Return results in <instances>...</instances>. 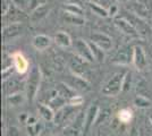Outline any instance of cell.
<instances>
[{
	"label": "cell",
	"instance_id": "cell-32",
	"mask_svg": "<svg viewBox=\"0 0 152 136\" xmlns=\"http://www.w3.org/2000/svg\"><path fill=\"white\" fill-rule=\"evenodd\" d=\"M83 103V97L81 95H75L74 97H72L69 101H68V104L72 105V107H76V105H81Z\"/></svg>",
	"mask_w": 152,
	"mask_h": 136
},
{
	"label": "cell",
	"instance_id": "cell-38",
	"mask_svg": "<svg viewBox=\"0 0 152 136\" xmlns=\"http://www.w3.org/2000/svg\"><path fill=\"white\" fill-rule=\"evenodd\" d=\"M150 121H151V123H152V115H151V116H150Z\"/></svg>",
	"mask_w": 152,
	"mask_h": 136
},
{
	"label": "cell",
	"instance_id": "cell-6",
	"mask_svg": "<svg viewBox=\"0 0 152 136\" xmlns=\"http://www.w3.org/2000/svg\"><path fill=\"white\" fill-rule=\"evenodd\" d=\"M91 41L94 42L95 44L98 47H100L102 50L104 51H108L111 49L113 47V40L111 38L104 34V33H99V32H95L91 34Z\"/></svg>",
	"mask_w": 152,
	"mask_h": 136
},
{
	"label": "cell",
	"instance_id": "cell-26",
	"mask_svg": "<svg viewBox=\"0 0 152 136\" xmlns=\"http://www.w3.org/2000/svg\"><path fill=\"white\" fill-rule=\"evenodd\" d=\"M42 130V124L41 123H37L34 125H30L27 126V133L30 136H38Z\"/></svg>",
	"mask_w": 152,
	"mask_h": 136
},
{
	"label": "cell",
	"instance_id": "cell-33",
	"mask_svg": "<svg viewBox=\"0 0 152 136\" xmlns=\"http://www.w3.org/2000/svg\"><path fill=\"white\" fill-rule=\"evenodd\" d=\"M9 9H10L9 0H1V14H2V16H6L9 12Z\"/></svg>",
	"mask_w": 152,
	"mask_h": 136
},
{
	"label": "cell",
	"instance_id": "cell-4",
	"mask_svg": "<svg viewBox=\"0 0 152 136\" xmlns=\"http://www.w3.org/2000/svg\"><path fill=\"white\" fill-rule=\"evenodd\" d=\"M73 47H74V50H75V52L77 53V56L81 57L82 59H84L85 61L92 63V61L94 60L93 55H92V51H91V49H90L89 42H85V41H83V40L78 39L73 43Z\"/></svg>",
	"mask_w": 152,
	"mask_h": 136
},
{
	"label": "cell",
	"instance_id": "cell-12",
	"mask_svg": "<svg viewBox=\"0 0 152 136\" xmlns=\"http://www.w3.org/2000/svg\"><path fill=\"white\" fill-rule=\"evenodd\" d=\"M75 91H89L90 90V84L86 82V79H84L81 76H77L75 74H73L69 76V84H68Z\"/></svg>",
	"mask_w": 152,
	"mask_h": 136
},
{
	"label": "cell",
	"instance_id": "cell-29",
	"mask_svg": "<svg viewBox=\"0 0 152 136\" xmlns=\"http://www.w3.org/2000/svg\"><path fill=\"white\" fill-rule=\"evenodd\" d=\"M134 9H135V13L137 14L140 17L146 16V9L142 4H134Z\"/></svg>",
	"mask_w": 152,
	"mask_h": 136
},
{
	"label": "cell",
	"instance_id": "cell-8",
	"mask_svg": "<svg viewBox=\"0 0 152 136\" xmlns=\"http://www.w3.org/2000/svg\"><path fill=\"white\" fill-rule=\"evenodd\" d=\"M23 31V25L20 23H12L4 27L2 30V38L5 41H9L17 38Z\"/></svg>",
	"mask_w": 152,
	"mask_h": 136
},
{
	"label": "cell",
	"instance_id": "cell-21",
	"mask_svg": "<svg viewBox=\"0 0 152 136\" xmlns=\"http://www.w3.org/2000/svg\"><path fill=\"white\" fill-rule=\"evenodd\" d=\"M25 100V95L20 92V93H16V94H12V95H8L7 97V102L10 105L14 107H17V105H22V103L24 102Z\"/></svg>",
	"mask_w": 152,
	"mask_h": 136
},
{
	"label": "cell",
	"instance_id": "cell-19",
	"mask_svg": "<svg viewBox=\"0 0 152 136\" xmlns=\"http://www.w3.org/2000/svg\"><path fill=\"white\" fill-rule=\"evenodd\" d=\"M55 42H56L58 45L63 47V48H68V47H70V45L73 44L70 36L66 32H64V31H60V32H58L57 34H56V36H55Z\"/></svg>",
	"mask_w": 152,
	"mask_h": 136
},
{
	"label": "cell",
	"instance_id": "cell-13",
	"mask_svg": "<svg viewBox=\"0 0 152 136\" xmlns=\"http://www.w3.org/2000/svg\"><path fill=\"white\" fill-rule=\"evenodd\" d=\"M5 92H6L7 97L12 95V94H16V93H20L23 87H22V83H19L17 79L15 78H10L5 81Z\"/></svg>",
	"mask_w": 152,
	"mask_h": 136
},
{
	"label": "cell",
	"instance_id": "cell-18",
	"mask_svg": "<svg viewBox=\"0 0 152 136\" xmlns=\"http://www.w3.org/2000/svg\"><path fill=\"white\" fill-rule=\"evenodd\" d=\"M38 110L40 116L42 117L45 120H47V121H52L55 119V112H53V110L51 109L49 105L40 103L38 105Z\"/></svg>",
	"mask_w": 152,
	"mask_h": 136
},
{
	"label": "cell",
	"instance_id": "cell-23",
	"mask_svg": "<svg viewBox=\"0 0 152 136\" xmlns=\"http://www.w3.org/2000/svg\"><path fill=\"white\" fill-rule=\"evenodd\" d=\"M64 10L67 12V13L74 14V15H78V16H82L84 10L80 5H75V4H66L64 6Z\"/></svg>",
	"mask_w": 152,
	"mask_h": 136
},
{
	"label": "cell",
	"instance_id": "cell-27",
	"mask_svg": "<svg viewBox=\"0 0 152 136\" xmlns=\"http://www.w3.org/2000/svg\"><path fill=\"white\" fill-rule=\"evenodd\" d=\"M12 1H13L14 6H16L23 12L30 9V1L28 0H12Z\"/></svg>",
	"mask_w": 152,
	"mask_h": 136
},
{
	"label": "cell",
	"instance_id": "cell-1",
	"mask_svg": "<svg viewBox=\"0 0 152 136\" xmlns=\"http://www.w3.org/2000/svg\"><path fill=\"white\" fill-rule=\"evenodd\" d=\"M126 73H116L102 87V94L107 97H116L123 91V82Z\"/></svg>",
	"mask_w": 152,
	"mask_h": 136
},
{
	"label": "cell",
	"instance_id": "cell-30",
	"mask_svg": "<svg viewBox=\"0 0 152 136\" xmlns=\"http://www.w3.org/2000/svg\"><path fill=\"white\" fill-rule=\"evenodd\" d=\"M108 116H109V110H108V109L100 110L99 115H98V118H96V121H95L94 125H99V124H101L102 121H104V119L108 118Z\"/></svg>",
	"mask_w": 152,
	"mask_h": 136
},
{
	"label": "cell",
	"instance_id": "cell-36",
	"mask_svg": "<svg viewBox=\"0 0 152 136\" xmlns=\"http://www.w3.org/2000/svg\"><path fill=\"white\" fill-rule=\"evenodd\" d=\"M38 123V120H37V118L35 117H28V119H27V126H30V125H34V124Z\"/></svg>",
	"mask_w": 152,
	"mask_h": 136
},
{
	"label": "cell",
	"instance_id": "cell-14",
	"mask_svg": "<svg viewBox=\"0 0 152 136\" xmlns=\"http://www.w3.org/2000/svg\"><path fill=\"white\" fill-rule=\"evenodd\" d=\"M50 44L51 39L47 35H43V34H39L33 39V47L37 50H40V51H43L45 49H48L50 47Z\"/></svg>",
	"mask_w": 152,
	"mask_h": 136
},
{
	"label": "cell",
	"instance_id": "cell-15",
	"mask_svg": "<svg viewBox=\"0 0 152 136\" xmlns=\"http://www.w3.org/2000/svg\"><path fill=\"white\" fill-rule=\"evenodd\" d=\"M49 12H50V7L48 6L47 4L41 5V6L38 7L34 12H32L31 20L33 23H38V22H40L41 20H43L45 16L49 14Z\"/></svg>",
	"mask_w": 152,
	"mask_h": 136
},
{
	"label": "cell",
	"instance_id": "cell-17",
	"mask_svg": "<svg viewBox=\"0 0 152 136\" xmlns=\"http://www.w3.org/2000/svg\"><path fill=\"white\" fill-rule=\"evenodd\" d=\"M63 20L68 23V24H73V25H84L85 24V18L83 16H78V15H74V14L64 12L63 14Z\"/></svg>",
	"mask_w": 152,
	"mask_h": 136
},
{
	"label": "cell",
	"instance_id": "cell-5",
	"mask_svg": "<svg viewBox=\"0 0 152 136\" xmlns=\"http://www.w3.org/2000/svg\"><path fill=\"white\" fill-rule=\"evenodd\" d=\"M113 63L117 65H128L133 63V50H131L128 47H124L119 49L115 55Z\"/></svg>",
	"mask_w": 152,
	"mask_h": 136
},
{
	"label": "cell",
	"instance_id": "cell-31",
	"mask_svg": "<svg viewBox=\"0 0 152 136\" xmlns=\"http://www.w3.org/2000/svg\"><path fill=\"white\" fill-rule=\"evenodd\" d=\"M30 1V9L28 10H31V12H34L38 7H40L41 5H45L47 4L45 1L47 0H28Z\"/></svg>",
	"mask_w": 152,
	"mask_h": 136
},
{
	"label": "cell",
	"instance_id": "cell-3",
	"mask_svg": "<svg viewBox=\"0 0 152 136\" xmlns=\"http://www.w3.org/2000/svg\"><path fill=\"white\" fill-rule=\"evenodd\" d=\"M85 124V113L78 112V115L74 117V120L67 125L64 130L65 136H80L81 132L84 129Z\"/></svg>",
	"mask_w": 152,
	"mask_h": 136
},
{
	"label": "cell",
	"instance_id": "cell-22",
	"mask_svg": "<svg viewBox=\"0 0 152 136\" xmlns=\"http://www.w3.org/2000/svg\"><path fill=\"white\" fill-rule=\"evenodd\" d=\"M89 7L91 8V10L94 14H96L98 16H101V17H108L109 13L106 8H103L102 6H100L99 4H96L94 1H91L89 2Z\"/></svg>",
	"mask_w": 152,
	"mask_h": 136
},
{
	"label": "cell",
	"instance_id": "cell-7",
	"mask_svg": "<svg viewBox=\"0 0 152 136\" xmlns=\"http://www.w3.org/2000/svg\"><path fill=\"white\" fill-rule=\"evenodd\" d=\"M99 112H100V109L96 104H91L90 105V108L85 113V124H84V129H83L84 133H88L90 128L95 124Z\"/></svg>",
	"mask_w": 152,
	"mask_h": 136
},
{
	"label": "cell",
	"instance_id": "cell-16",
	"mask_svg": "<svg viewBox=\"0 0 152 136\" xmlns=\"http://www.w3.org/2000/svg\"><path fill=\"white\" fill-rule=\"evenodd\" d=\"M70 113H73V111L70 110L69 107H64V108H61L60 110H58L55 113L53 121H56V124H58V125L65 123V121H68V118H69Z\"/></svg>",
	"mask_w": 152,
	"mask_h": 136
},
{
	"label": "cell",
	"instance_id": "cell-9",
	"mask_svg": "<svg viewBox=\"0 0 152 136\" xmlns=\"http://www.w3.org/2000/svg\"><path fill=\"white\" fill-rule=\"evenodd\" d=\"M133 64L137 69H143L146 66V57L142 47H134L133 48Z\"/></svg>",
	"mask_w": 152,
	"mask_h": 136
},
{
	"label": "cell",
	"instance_id": "cell-35",
	"mask_svg": "<svg viewBox=\"0 0 152 136\" xmlns=\"http://www.w3.org/2000/svg\"><path fill=\"white\" fill-rule=\"evenodd\" d=\"M108 13H109V16H115V14L117 13V6L111 5V7H110L109 10H108Z\"/></svg>",
	"mask_w": 152,
	"mask_h": 136
},
{
	"label": "cell",
	"instance_id": "cell-28",
	"mask_svg": "<svg viewBox=\"0 0 152 136\" xmlns=\"http://www.w3.org/2000/svg\"><path fill=\"white\" fill-rule=\"evenodd\" d=\"M132 86V73H126L123 82V92H128Z\"/></svg>",
	"mask_w": 152,
	"mask_h": 136
},
{
	"label": "cell",
	"instance_id": "cell-24",
	"mask_svg": "<svg viewBox=\"0 0 152 136\" xmlns=\"http://www.w3.org/2000/svg\"><path fill=\"white\" fill-rule=\"evenodd\" d=\"M132 117H133V112H132L131 109H127V108L121 109L118 112V119H119L121 123H124V124L129 123L132 120Z\"/></svg>",
	"mask_w": 152,
	"mask_h": 136
},
{
	"label": "cell",
	"instance_id": "cell-11",
	"mask_svg": "<svg viewBox=\"0 0 152 136\" xmlns=\"http://www.w3.org/2000/svg\"><path fill=\"white\" fill-rule=\"evenodd\" d=\"M12 57H13L14 67H15L16 71L19 74H25L26 71H28V63L25 59V57L20 52H15Z\"/></svg>",
	"mask_w": 152,
	"mask_h": 136
},
{
	"label": "cell",
	"instance_id": "cell-25",
	"mask_svg": "<svg viewBox=\"0 0 152 136\" xmlns=\"http://www.w3.org/2000/svg\"><path fill=\"white\" fill-rule=\"evenodd\" d=\"M134 104H135V107H137V108H149L150 105H151V101L150 100H148L145 97H143V95H137V97L134 99Z\"/></svg>",
	"mask_w": 152,
	"mask_h": 136
},
{
	"label": "cell",
	"instance_id": "cell-10",
	"mask_svg": "<svg viewBox=\"0 0 152 136\" xmlns=\"http://www.w3.org/2000/svg\"><path fill=\"white\" fill-rule=\"evenodd\" d=\"M115 24L121 32H124L127 35H131V36H136L137 35V30L134 27V25L131 22L126 20L125 18H116Z\"/></svg>",
	"mask_w": 152,
	"mask_h": 136
},
{
	"label": "cell",
	"instance_id": "cell-37",
	"mask_svg": "<svg viewBox=\"0 0 152 136\" xmlns=\"http://www.w3.org/2000/svg\"><path fill=\"white\" fill-rule=\"evenodd\" d=\"M27 119H28V116H26L25 113H22L19 116V121H22V123H27Z\"/></svg>",
	"mask_w": 152,
	"mask_h": 136
},
{
	"label": "cell",
	"instance_id": "cell-2",
	"mask_svg": "<svg viewBox=\"0 0 152 136\" xmlns=\"http://www.w3.org/2000/svg\"><path fill=\"white\" fill-rule=\"evenodd\" d=\"M40 82H41V73L38 67H33L30 71L28 75V79H27V84H26V97L30 101H33L37 93H38L39 86H40Z\"/></svg>",
	"mask_w": 152,
	"mask_h": 136
},
{
	"label": "cell",
	"instance_id": "cell-20",
	"mask_svg": "<svg viewBox=\"0 0 152 136\" xmlns=\"http://www.w3.org/2000/svg\"><path fill=\"white\" fill-rule=\"evenodd\" d=\"M89 45H90V49L92 51V55H93V58L96 61H102L104 59V50H102L100 47L95 44L94 42L92 41H89Z\"/></svg>",
	"mask_w": 152,
	"mask_h": 136
},
{
	"label": "cell",
	"instance_id": "cell-39",
	"mask_svg": "<svg viewBox=\"0 0 152 136\" xmlns=\"http://www.w3.org/2000/svg\"><path fill=\"white\" fill-rule=\"evenodd\" d=\"M121 1H128V0H121Z\"/></svg>",
	"mask_w": 152,
	"mask_h": 136
},
{
	"label": "cell",
	"instance_id": "cell-34",
	"mask_svg": "<svg viewBox=\"0 0 152 136\" xmlns=\"http://www.w3.org/2000/svg\"><path fill=\"white\" fill-rule=\"evenodd\" d=\"M6 136H20V135H19L18 129L16 127L12 126V127H8V129L6 132Z\"/></svg>",
	"mask_w": 152,
	"mask_h": 136
}]
</instances>
